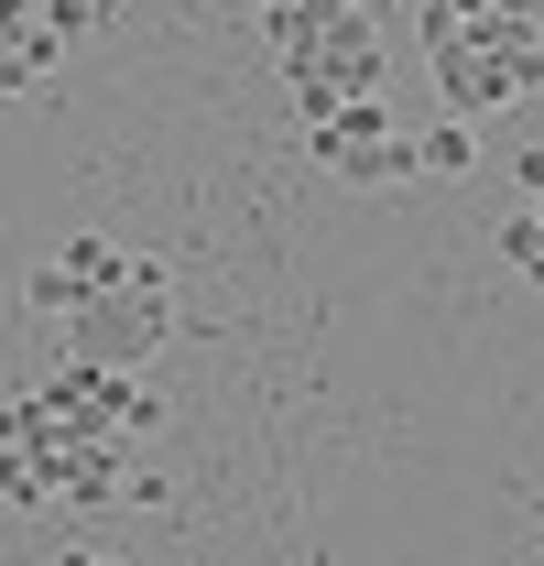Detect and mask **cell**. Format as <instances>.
<instances>
[{"label":"cell","instance_id":"1","mask_svg":"<svg viewBox=\"0 0 544 566\" xmlns=\"http://www.w3.org/2000/svg\"><path fill=\"white\" fill-rule=\"evenodd\" d=\"M164 338H175V262H164V251H132L121 294H98V305L66 316V359L109 370V381H142V370L164 359Z\"/></svg>","mask_w":544,"mask_h":566},{"label":"cell","instance_id":"2","mask_svg":"<svg viewBox=\"0 0 544 566\" xmlns=\"http://www.w3.org/2000/svg\"><path fill=\"white\" fill-rule=\"evenodd\" d=\"M436 66V98H447V120H490V109H512V98H534L544 87V22H479L458 44H436L425 55Z\"/></svg>","mask_w":544,"mask_h":566},{"label":"cell","instance_id":"3","mask_svg":"<svg viewBox=\"0 0 544 566\" xmlns=\"http://www.w3.org/2000/svg\"><path fill=\"white\" fill-rule=\"evenodd\" d=\"M305 153H316V175H338V186H404L414 153L393 132V109L381 98H338L327 120H305Z\"/></svg>","mask_w":544,"mask_h":566},{"label":"cell","instance_id":"4","mask_svg":"<svg viewBox=\"0 0 544 566\" xmlns=\"http://www.w3.org/2000/svg\"><path fill=\"white\" fill-rule=\"evenodd\" d=\"M121 273H132V240H98V229H87V240H66L55 262H33V273H22V305H33L44 327H66L76 305L121 294Z\"/></svg>","mask_w":544,"mask_h":566},{"label":"cell","instance_id":"5","mask_svg":"<svg viewBox=\"0 0 544 566\" xmlns=\"http://www.w3.org/2000/svg\"><path fill=\"white\" fill-rule=\"evenodd\" d=\"M414 175H479V132L469 120H425V132H404Z\"/></svg>","mask_w":544,"mask_h":566},{"label":"cell","instance_id":"6","mask_svg":"<svg viewBox=\"0 0 544 566\" xmlns=\"http://www.w3.org/2000/svg\"><path fill=\"white\" fill-rule=\"evenodd\" d=\"M0 501H11V512H55V458L0 447Z\"/></svg>","mask_w":544,"mask_h":566},{"label":"cell","instance_id":"7","mask_svg":"<svg viewBox=\"0 0 544 566\" xmlns=\"http://www.w3.org/2000/svg\"><path fill=\"white\" fill-rule=\"evenodd\" d=\"M501 262H512L523 283H544V197H534V208H512V218H501Z\"/></svg>","mask_w":544,"mask_h":566},{"label":"cell","instance_id":"8","mask_svg":"<svg viewBox=\"0 0 544 566\" xmlns=\"http://www.w3.org/2000/svg\"><path fill=\"white\" fill-rule=\"evenodd\" d=\"M153 424H164V392L153 381H121V447H142Z\"/></svg>","mask_w":544,"mask_h":566},{"label":"cell","instance_id":"9","mask_svg":"<svg viewBox=\"0 0 544 566\" xmlns=\"http://www.w3.org/2000/svg\"><path fill=\"white\" fill-rule=\"evenodd\" d=\"M33 11H44V33H55V44H76V33H98V0H33Z\"/></svg>","mask_w":544,"mask_h":566},{"label":"cell","instance_id":"10","mask_svg":"<svg viewBox=\"0 0 544 566\" xmlns=\"http://www.w3.org/2000/svg\"><path fill=\"white\" fill-rule=\"evenodd\" d=\"M512 186H523V208L544 197V142H534V153H512Z\"/></svg>","mask_w":544,"mask_h":566},{"label":"cell","instance_id":"11","mask_svg":"<svg viewBox=\"0 0 544 566\" xmlns=\"http://www.w3.org/2000/svg\"><path fill=\"white\" fill-rule=\"evenodd\" d=\"M544 0H490V22H534Z\"/></svg>","mask_w":544,"mask_h":566}]
</instances>
